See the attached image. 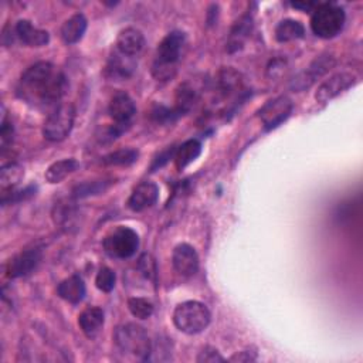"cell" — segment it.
<instances>
[{
	"label": "cell",
	"instance_id": "cell-1",
	"mask_svg": "<svg viewBox=\"0 0 363 363\" xmlns=\"http://www.w3.org/2000/svg\"><path fill=\"white\" fill-rule=\"evenodd\" d=\"M64 74L51 62L40 61L28 67L20 77L16 94L27 105L37 109L55 108L65 92Z\"/></svg>",
	"mask_w": 363,
	"mask_h": 363
},
{
	"label": "cell",
	"instance_id": "cell-2",
	"mask_svg": "<svg viewBox=\"0 0 363 363\" xmlns=\"http://www.w3.org/2000/svg\"><path fill=\"white\" fill-rule=\"evenodd\" d=\"M186 44V34L174 30L169 33L157 45L155 61L152 65V75L157 81H167L174 77L177 64L182 58V51Z\"/></svg>",
	"mask_w": 363,
	"mask_h": 363
},
{
	"label": "cell",
	"instance_id": "cell-3",
	"mask_svg": "<svg viewBox=\"0 0 363 363\" xmlns=\"http://www.w3.org/2000/svg\"><path fill=\"white\" fill-rule=\"evenodd\" d=\"M113 340L123 353H128L138 360H149L152 342L143 326L136 323H123L115 329Z\"/></svg>",
	"mask_w": 363,
	"mask_h": 363
},
{
	"label": "cell",
	"instance_id": "cell-4",
	"mask_svg": "<svg viewBox=\"0 0 363 363\" xmlns=\"http://www.w3.org/2000/svg\"><path fill=\"white\" fill-rule=\"evenodd\" d=\"M211 315L208 308L199 301H184L173 311L174 326L187 335L203 332L210 323Z\"/></svg>",
	"mask_w": 363,
	"mask_h": 363
},
{
	"label": "cell",
	"instance_id": "cell-5",
	"mask_svg": "<svg viewBox=\"0 0 363 363\" xmlns=\"http://www.w3.org/2000/svg\"><path fill=\"white\" fill-rule=\"evenodd\" d=\"M345 10L335 3H319L311 17V28L320 38L336 37L345 26Z\"/></svg>",
	"mask_w": 363,
	"mask_h": 363
},
{
	"label": "cell",
	"instance_id": "cell-6",
	"mask_svg": "<svg viewBox=\"0 0 363 363\" xmlns=\"http://www.w3.org/2000/svg\"><path fill=\"white\" fill-rule=\"evenodd\" d=\"M75 108L72 104H60L47 116L43 125V135L50 142L64 140L72 130Z\"/></svg>",
	"mask_w": 363,
	"mask_h": 363
},
{
	"label": "cell",
	"instance_id": "cell-7",
	"mask_svg": "<svg viewBox=\"0 0 363 363\" xmlns=\"http://www.w3.org/2000/svg\"><path fill=\"white\" fill-rule=\"evenodd\" d=\"M102 245L105 252L112 258H130L139 248V235L133 228L119 225L105 235Z\"/></svg>",
	"mask_w": 363,
	"mask_h": 363
},
{
	"label": "cell",
	"instance_id": "cell-8",
	"mask_svg": "<svg viewBox=\"0 0 363 363\" xmlns=\"http://www.w3.org/2000/svg\"><path fill=\"white\" fill-rule=\"evenodd\" d=\"M357 82V78L354 74L347 71H340L333 75H330L328 79H325L315 94V99L319 104H326L339 94L345 92L350 86H353Z\"/></svg>",
	"mask_w": 363,
	"mask_h": 363
},
{
	"label": "cell",
	"instance_id": "cell-9",
	"mask_svg": "<svg viewBox=\"0 0 363 363\" xmlns=\"http://www.w3.org/2000/svg\"><path fill=\"white\" fill-rule=\"evenodd\" d=\"M108 113L111 119L113 121V125L128 129L130 126V122L136 113V106L133 99L126 92H116L108 105Z\"/></svg>",
	"mask_w": 363,
	"mask_h": 363
},
{
	"label": "cell",
	"instance_id": "cell-10",
	"mask_svg": "<svg viewBox=\"0 0 363 363\" xmlns=\"http://www.w3.org/2000/svg\"><path fill=\"white\" fill-rule=\"evenodd\" d=\"M292 112V104L288 98L279 96L267 102L259 111V118L265 130H271L281 125Z\"/></svg>",
	"mask_w": 363,
	"mask_h": 363
},
{
	"label": "cell",
	"instance_id": "cell-11",
	"mask_svg": "<svg viewBox=\"0 0 363 363\" xmlns=\"http://www.w3.org/2000/svg\"><path fill=\"white\" fill-rule=\"evenodd\" d=\"M41 261V250L37 247L23 250L7 264V277L21 278L31 274Z\"/></svg>",
	"mask_w": 363,
	"mask_h": 363
},
{
	"label": "cell",
	"instance_id": "cell-12",
	"mask_svg": "<svg viewBox=\"0 0 363 363\" xmlns=\"http://www.w3.org/2000/svg\"><path fill=\"white\" fill-rule=\"evenodd\" d=\"M333 65H335V58L332 55H320L292 81L291 84L292 89L303 91L309 88L318 78L325 75Z\"/></svg>",
	"mask_w": 363,
	"mask_h": 363
},
{
	"label": "cell",
	"instance_id": "cell-13",
	"mask_svg": "<svg viewBox=\"0 0 363 363\" xmlns=\"http://www.w3.org/2000/svg\"><path fill=\"white\" fill-rule=\"evenodd\" d=\"M172 264L179 275L191 277L199 269V255L190 244L180 242L173 250Z\"/></svg>",
	"mask_w": 363,
	"mask_h": 363
},
{
	"label": "cell",
	"instance_id": "cell-14",
	"mask_svg": "<svg viewBox=\"0 0 363 363\" xmlns=\"http://www.w3.org/2000/svg\"><path fill=\"white\" fill-rule=\"evenodd\" d=\"M159 199V187L157 184H155L153 182L145 180L142 183H139L132 194L128 199V207L135 211H143L146 208H150Z\"/></svg>",
	"mask_w": 363,
	"mask_h": 363
},
{
	"label": "cell",
	"instance_id": "cell-15",
	"mask_svg": "<svg viewBox=\"0 0 363 363\" xmlns=\"http://www.w3.org/2000/svg\"><path fill=\"white\" fill-rule=\"evenodd\" d=\"M115 47L119 52L129 57H135L145 47V35L139 28L126 27L119 31Z\"/></svg>",
	"mask_w": 363,
	"mask_h": 363
},
{
	"label": "cell",
	"instance_id": "cell-16",
	"mask_svg": "<svg viewBox=\"0 0 363 363\" xmlns=\"http://www.w3.org/2000/svg\"><path fill=\"white\" fill-rule=\"evenodd\" d=\"M135 68V57L125 55L115 48L106 64V75L112 79H128L129 77H132Z\"/></svg>",
	"mask_w": 363,
	"mask_h": 363
},
{
	"label": "cell",
	"instance_id": "cell-17",
	"mask_svg": "<svg viewBox=\"0 0 363 363\" xmlns=\"http://www.w3.org/2000/svg\"><path fill=\"white\" fill-rule=\"evenodd\" d=\"M14 31L20 41L28 47H43L47 45L50 41V34L45 30L34 27L31 21L26 18L16 23Z\"/></svg>",
	"mask_w": 363,
	"mask_h": 363
},
{
	"label": "cell",
	"instance_id": "cell-18",
	"mask_svg": "<svg viewBox=\"0 0 363 363\" xmlns=\"http://www.w3.org/2000/svg\"><path fill=\"white\" fill-rule=\"evenodd\" d=\"M104 322H105L104 311L98 306H88L78 316V325L84 332V335L89 339L95 337L101 332Z\"/></svg>",
	"mask_w": 363,
	"mask_h": 363
},
{
	"label": "cell",
	"instance_id": "cell-19",
	"mask_svg": "<svg viewBox=\"0 0 363 363\" xmlns=\"http://www.w3.org/2000/svg\"><path fill=\"white\" fill-rule=\"evenodd\" d=\"M57 294L69 303H79L86 294V288L79 275H71L58 284Z\"/></svg>",
	"mask_w": 363,
	"mask_h": 363
},
{
	"label": "cell",
	"instance_id": "cell-20",
	"mask_svg": "<svg viewBox=\"0 0 363 363\" xmlns=\"http://www.w3.org/2000/svg\"><path fill=\"white\" fill-rule=\"evenodd\" d=\"M88 27L86 17L82 13H75L61 26V38L65 44H77L85 34Z\"/></svg>",
	"mask_w": 363,
	"mask_h": 363
},
{
	"label": "cell",
	"instance_id": "cell-21",
	"mask_svg": "<svg viewBox=\"0 0 363 363\" xmlns=\"http://www.w3.org/2000/svg\"><path fill=\"white\" fill-rule=\"evenodd\" d=\"M303 35H305L303 24L294 18L281 20L275 27V38L279 43L299 40V38H303Z\"/></svg>",
	"mask_w": 363,
	"mask_h": 363
},
{
	"label": "cell",
	"instance_id": "cell-22",
	"mask_svg": "<svg viewBox=\"0 0 363 363\" xmlns=\"http://www.w3.org/2000/svg\"><path fill=\"white\" fill-rule=\"evenodd\" d=\"M201 153V143L197 139H189L182 143L174 153V164L179 170L193 163Z\"/></svg>",
	"mask_w": 363,
	"mask_h": 363
},
{
	"label": "cell",
	"instance_id": "cell-23",
	"mask_svg": "<svg viewBox=\"0 0 363 363\" xmlns=\"http://www.w3.org/2000/svg\"><path fill=\"white\" fill-rule=\"evenodd\" d=\"M251 28H252V20L248 14L242 16L235 23V26L233 27V30L230 33V38H228V44H227V48L230 52L238 51L244 45L245 40L248 38V35L251 33Z\"/></svg>",
	"mask_w": 363,
	"mask_h": 363
},
{
	"label": "cell",
	"instance_id": "cell-24",
	"mask_svg": "<svg viewBox=\"0 0 363 363\" xmlns=\"http://www.w3.org/2000/svg\"><path fill=\"white\" fill-rule=\"evenodd\" d=\"M78 167V162L72 157L69 159H61L54 163H51L45 170V180L48 183H60L64 180L68 174L75 172Z\"/></svg>",
	"mask_w": 363,
	"mask_h": 363
},
{
	"label": "cell",
	"instance_id": "cell-25",
	"mask_svg": "<svg viewBox=\"0 0 363 363\" xmlns=\"http://www.w3.org/2000/svg\"><path fill=\"white\" fill-rule=\"evenodd\" d=\"M24 176V170L18 163H9L3 164L0 172V186L1 194H9L14 190V187L20 183Z\"/></svg>",
	"mask_w": 363,
	"mask_h": 363
},
{
	"label": "cell",
	"instance_id": "cell-26",
	"mask_svg": "<svg viewBox=\"0 0 363 363\" xmlns=\"http://www.w3.org/2000/svg\"><path fill=\"white\" fill-rule=\"evenodd\" d=\"M139 157V152L132 147L119 149L115 152L108 153L102 157V163L106 166H129L135 163Z\"/></svg>",
	"mask_w": 363,
	"mask_h": 363
},
{
	"label": "cell",
	"instance_id": "cell-27",
	"mask_svg": "<svg viewBox=\"0 0 363 363\" xmlns=\"http://www.w3.org/2000/svg\"><path fill=\"white\" fill-rule=\"evenodd\" d=\"M111 180H94V182H85L82 184H78L74 190H72V196L75 199H84L88 196H95V194H101L104 193L109 186H111Z\"/></svg>",
	"mask_w": 363,
	"mask_h": 363
},
{
	"label": "cell",
	"instance_id": "cell-28",
	"mask_svg": "<svg viewBox=\"0 0 363 363\" xmlns=\"http://www.w3.org/2000/svg\"><path fill=\"white\" fill-rule=\"evenodd\" d=\"M128 309L135 318L147 319L153 315L155 308L149 299L140 298V296H133V298L128 299Z\"/></svg>",
	"mask_w": 363,
	"mask_h": 363
},
{
	"label": "cell",
	"instance_id": "cell-29",
	"mask_svg": "<svg viewBox=\"0 0 363 363\" xmlns=\"http://www.w3.org/2000/svg\"><path fill=\"white\" fill-rule=\"evenodd\" d=\"M115 272L108 267H102L95 277V285L102 292H111L115 286Z\"/></svg>",
	"mask_w": 363,
	"mask_h": 363
},
{
	"label": "cell",
	"instance_id": "cell-30",
	"mask_svg": "<svg viewBox=\"0 0 363 363\" xmlns=\"http://www.w3.org/2000/svg\"><path fill=\"white\" fill-rule=\"evenodd\" d=\"M13 135H14L13 123L6 119V113L3 112V115H1V129H0V143H1V153L3 155L11 146Z\"/></svg>",
	"mask_w": 363,
	"mask_h": 363
},
{
	"label": "cell",
	"instance_id": "cell-31",
	"mask_svg": "<svg viewBox=\"0 0 363 363\" xmlns=\"http://www.w3.org/2000/svg\"><path fill=\"white\" fill-rule=\"evenodd\" d=\"M197 362H200V363H216V362H224L225 359L214 349V347H211V346H206L200 353H199V356H197V359H196Z\"/></svg>",
	"mask_w": 363,
	"mask_h": 363
},
{
	"label": "cell",
	"instance_id": "cell-32",
	"mask_svg": "<svg viewBox=\"0 0 363 363\" xmlns=\"http://www.w3.org/2000/svg\"><path fill=\"white\" fill-rule=\"evenodd\" d=\"M139 269L147 279H152L155 277V262L150 258V255L143 254L139 258Z\"/></svg>",
	"mask_w": 363,
	"mask_h": 363
},
{
	"label": "cell",
	"instance_id": "cell-33",
	"mask_svg": "<svg viewBox=\"0 0 363 363\" xmlns=\"http://www.w3.org/2000/svg\"><path fill=\"white\" fill-rule=\"evenodd\" d=\"M228 360L230 362H254V360H257V354H255V352L241 350V352L234 353Z\"/></svg>",
	"mask_w": 363,
	"mask_h": 363
}]
</instances>
